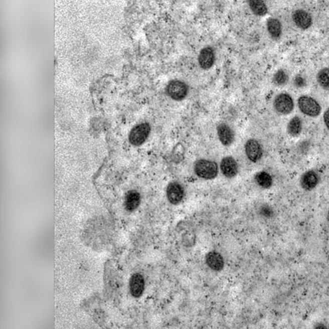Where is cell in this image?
Listing matches in <instances>:
<instances>
[{"label": "cell", "instance_id": "cell-24", "mask_svg": "<svg viewBox=\"0 0 329 329\" xmlns=\"http://www.w3.org/2000/svg\"><path fill=\"white\" fill-rule=\"evenodd\" d=\"M294 84L298 88H301V87L304 86L305 84V79L302 78V77L298 76L296 77L295 80H294Z\"/></svg>", "mask_w": 329, "mask_h": 329}, {"label": "cell", "instance_id": "cell-9", "mask_svg": "<svg viewBox=\"0 0 329 329\" xmlns=\"http://www.w3.org/2000/svg\"><path fill=\"white\" fill-rule=\"evenodd\" d=\"M219 141L225 146L232 145L235 140V133L232 128L225 123H221L217 127Z\"/></svg>", "mask_w": 329, "mask_h": 329}, {"label": "cell", "instance_id": "cell-6", "mask_svg": "<svg viewBox=\"0 0 329 329\" xmlns=\"http://www.w3.org/2000/svg\"><path fill=\"white\" fill-rule=\"evenodd\" d=\"M167 198L171 204L177 205L181 203L185 196V189L180 183H170L167 187Z\"/></svg>", "mask_w": 329, "mask_h": 329}, {"label": "cell", "instance_id": "cell-17", "mask_svg": "<svg viewBox=\"0 0 329 329\" xmlns=\"http://www.w3.org/2000/svg\"><path fill=\"white\" fill-rule=\"evenodd\" d=\"M302 129V120L299 116H294L287 123V131L290 136L296 137L300 135Z\"/></svg>", "mask_w": 329, "mask_h": 329}, {"label": "cell", "instance_id": "cell-8", "mask_svg": "<svg viewBox=\"0 0 329 329\" xmlns=\"http://www.w3.org/2000/svg\"><path fill=\"white\" fill-rule=\"evenodd\" d=\"M300 182L301 189L307 192L312 191L319 184V176L314 171H308L301 176Z\"/></svg>", "mask_w": 329, "mask_h": 329}, {"label": "cell", "instance_id": "cell-16", "mask_svg": "<svg viewBox=\"0 0 329 329\" xmlns=\"http://www.w3.org/2000/svg\"><path fill=\"white\" fill-rule=\"evenodd\" d=\"M267 32L273 40H278L282 36V27L279 20L270 18L267 21Z\"/></svg>", "mask_w": 329, "mask_h": 329}, {"label": "cell", "instance_id": "cell-26", "mask_svg": "<svg viewBox=\"0 0 329 329\" xmlns=\"http://www.w3.org/2000/svg\"><path fill=\"white\" fill-rule=\"evenodd\" d=\"M326 219H327V221L329 225V210L328 211L327 216H326Z\"/></svg>", "mask_w": 329, "mask_h": 329}, {"label": "cell", "instance_id": "cell-15", "mask_svg": "<svg viewBox=\"0 0 329 329\" xmlns=\"http://www.w3.org/2000/svg\"><path fill=\"white\" fill-rule=\"evenodd\" d=\"M141 202V196L138 192L131 191L125 196V207L127 211L133 212L139 207Z\"/></svg>", "mask_w": 329, "mask_h": 329}, {"label": "cell", "instance_id": "cell-21", "mask_svg": "<svg viewBox=\"0 0 329 329\" xmlns=\"http://www.w3.org/2000/svg\"><path fill=\"white\" fill-rule=\"evenodd\" d=\"M289 77L284 70H280L274 75L273 81L276 86H282L287 83Z\"/></svg>", "mask_w": 329, "mask_h": 329}, {"label": "cell", "instance_id": "cell-11", "mask_svg": "<svg viewBox=\"0 0 329 329\" xmlns=\"http://www.w3.org/2000/svg\"><path fill=\"white\" fill-rule=\"evenodd\" d=\"M221 172L225 177L232 178L238 173V163L235 158L232 156L224 157L220 164Z\"/></svg>", "mask_w": 329, "mask_h": 329}, {"label": "cell", "instance_id": "cell-7", "mask_svg": "<svg viewBox=\"0 0 329 329\" xmlns=\"http://www.w3.org/2000/svg\"><path fill=\"white\" fill-rule=\"evenodd\" d=\"M245 152L249 160L253 163L260 160L263 155V150L259 141L250 139L245 144Z\"/></svg>", "mask_w": 329, "mask_h": 329}, {"label": "cell", "instance_id": "cell-19", "mask_svg": "<svg viewBox=\"0 0 329 329\" xmlns=\"http://www.w3.org/2000/svg\"><path fill=\"white\" fill-rule=\"evenodd\" d=\"M249 6L254 15L264 17L268 12L266 4L260 0H251L248 2Z\"/></svg>", "mask_w": 329, "mask_h": 329}, {"label": "cell", "instance_id": "cell-5", "mask_svg": "<svg viewBox=\"0 0 329 329\" xmlns=\"http://www.w3.org/2000/svg\"><path fill=\"white\" fill-rule=\"evenodd\" d=\"M273 107L275 111L280 115H289L293 111L294 100L291 96L287 93H280L275 98Z\"/></svg>", "mask_w": 329, "mask_h": 329}, {"label": "cell", "instance_id": "cell-4", "mask_svg": "<svg viewBox=\"0 0 329 329\" xmlns=\"http://www.w3.org/2000/svg\"><path fill=\"white\" fill-rule=\"evenodd\" d=\"M150 125L147 122L141 123L136 125L130 132L129 140L134 146H140L145 142L149 136Z\"/></svg>", "mask_w": 329, "mask_h": 329}, {"label": "cell", "instance_id": "cell-3", "mask_svg": "<svg viewBox=\"0 0 329 329\" xmlns=\"http://www.w3.org/2000/svg\"><path fill=\"white\" fill-rule=\"evenodd\" d=\"M166 93L171 99L181 101L188 95L189 87L184 82L173 80L169 82L167 86Z\"/></svg>", "mask_w": 329, "mask_h": 329}, {"label": "cell", "instance_id": "cell-25", "mask_svg": "<svg viewBox=\"0 0 329 329\" xmlns=\"http://www.w3.org/2000/svg\"><path fill=\"white\" fill-rule=\"evenodd\" d=\"M323 121L326 128H327L329 131V107L323 114Z\"/></svg>", "mask_w": 329, "mask_h": 329}, {"label": "cell", "instance_id": "cell-12", "mask_svg": "<svg viewBox=\"0 0 329 329\" xmlns=\"http://www.w3.org/2000/svg\"><path fill=\"white\" fill-rule=\"evenodd\" d=\"M215 62L214 50L212 47H207L201 50L198 56V63L203 70H209Z\"/></svg>", "mask_w": 329, "mask_h": 329}, {"label": "cell", "instance_id": "cell-2", "mask_svg": "<svg viewBox=\"0 0 329 329\" xmlns=\"http://www.w3.org/2000/svg\"><path fill=\"white\" fill-rule=\"evenodd\" d=\"M298 106L301 113L310 117H317L321 112L318 102L308 96H301L298 100Z\"/></svg>", "mask_w": 329, "mask_h": 329}, {"label": "cell", "instance_id": "cell-22", "mask_svg": "<svg viewBox=\"0 0 329 329\" xmlns=\"http://www.w3.org/2000/svg\"><path fill=\"white\" fill-rule=\"evenodd\" d=\"M196 235L193 230H187L182 235V243L185 246H192L195 243Z\"/></svg>", "mask_w": 329, "mask_h": 329}, {"label": "cell", "instance_id": "cell-1", "mask_svg": "<svg viewBox=\"0 0 329 329\" xmlns=\"http://www.w3.org/2000/svg\"><path fill=\"white\" fill-rule=\"evenodd\" d=\"M194 169L196 175L204 180H213L218 174V164L208 159H202L196 161Z\"/></svg>", "mask_w": 329, "mask_h": 329}, {"label": "cell", "instance_id": "cell-14", "mask_svg": "<svg viewBox=\"0 0 329 329\" xmlns=\"http://www.w3.org/2000/svg\"><path fill=\"white\" fill-rule=\"evenodd\" d=\"M130 291L134 298H139L142 295L145 289V280L141 274L136 273L132 275L130 280Z\"/></svg>", "mask_w": 329, "mask_h": 329}, {"label": "cell", "instance_id": "cell-23", "mask_svg": "<svg viewBox=\"0 0 329 329\" xmlns=\"http://www.w3.org/2000/svg\"><path fill=\"white\" fill-rule=\"evenodd\" d=\"M260 213L264 218H270L273 216L274 211L273 209L269 207V206L264 205L260 208Z\"/></svg>", "mask_w": 329, "mask_h": 329}, {"label": "cell", "instance_id": "cell-13", "mask_svg": "<svg viewBox=\"0 0 329 329\" xmlns=\"http://www.w3.org/2000/svg\"><path fill=\"white\" fill-rule=\"evenodd\" d=\"M206 263L210 269L215 271L222 270L225 266V260L223 256L218 251H212L206 255Z\"/></svg>", "mask_w": 329, "mask_h": 329}, {"label": "cell", "instance_id": "cell-20", "mask_svg": "<svg viewBox=\"0 0 329 329\" xmlns=\"http://www.w3.org/2000/svg\"><path fill=\"white\" fill-rule=\"evenodd\" d=\"M317 83L323 90L329 91V68H323L317 73Z\"/></svg>", "mask_w": 329, "mask_h": 329}, {"label": "cell", "instance_id": "cell-18", "mask_svg": "<svg viewBox=\"0 0 329 329\" xmlns=\"http://www.w3.org/2000/svg\"><path fill=\"white\" fill-rule=\"evenodd\" d=\"M255 180L257 184L262 189L271 188L273 184V178L269 173L261 171L255 175Z\"/></svg>", "mask_w": 329, "mask_h": 329}, {"label": "cell", "instance_id": "cell-10", "mask_svg": "<svg viewBox=\"0 0 329 329\" xmlns=\"http://www.w3.org/2000/svg\"><path fill=\"white\" fill-rule=\"evenodd\" d=\"M292 18L296 27L302 30L310 28L312 24L311 16L303 9L294 11L292 13Z\"/></svg>", "mask_w": 329, "mask_h": 329}]
</instances>
